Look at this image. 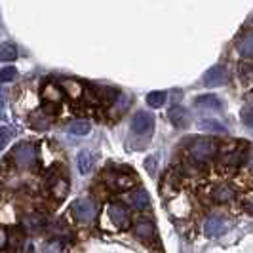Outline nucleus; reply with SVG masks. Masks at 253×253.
<instances>
[{
	"label": "nucleus",
	"instance_id": "obj_5",
	"mask_svg": "<svg viewBox=\"0 0 253 253\" xmlns=\"http://www.w3.org/2000/svg\"><path fill=\"white\" fill-rule=\"evenodd\" d=\"M105 183L114 190H126L135 185V177L126 173V171H107Z\"/></svg>",
	"mask_w": 253,
	"mask_h": 253
},
{
	"label": "nucleus",
	"instance_id": "obj_1",
	"mask_svg": "<svg viewBox=\"0 0 253 253\" xmlns=\"http://www.w3.org/2000/svg\"><path fill=\"white\" fill-rule=\"evenodd\" d=\"M221 151L219 141L211 139V137H196L192 139L189 147V156L194 164L204 166L208 162H211Z\"/></svg>",
	"mask_w": 253,
	"mask_h": 253
},
{
	"label": "nucleus",
	"instance_id": "obj_2",
	"mask_svg": "<svg viewBox=\"0 0 253 253\" xmlns=\"http://www.w3.org/2000/svg\"><path fill=\"white\" fill-rule=\"evenodd\" d=\"M246 154H248V145H244V143L230 145V147H221V151H219V164H223L225 168L244 166Z\"/></svg>",
	"mask_w": 253,
	"mask_h": 253
},
{
	"label": "nucleus",
	"instance_id": "obj_31",
	"mask_svg": "<svg viewBox=\"0 0 253 253\" xmlns=\"http://www.w3.org/2000/svg\"><path fill=\"white\" fill-rule=\"evenodd\" d=\"M244 166H246L250 171H253V147H248V154H246Z\"/></svg>",
	"mask_w": 253,
	"mask_h": 253
},
{
	"label": "nucleus",
	"instance_id": "obj_20",
	"mask_svg": "<svg viewBox=\"0 0 253 253\" xmlns=\"http://www.w3.org/2000/svg\"><path fill=\"white\" fill-rule=\"evenodd\" d=\"M238 51L244 57H253V33H248L238 44Z\"/></svg>",
	"mask_w": 253,
	"mask_h": 253
},
{
	"label": "nucleus",
	"instance_id": "obj_10",
	"mask_svg": "<svg viewBox=\"0 0 253 253\" xmlns=\"http://www.w3.org/2000/svg\"><path fill=\"white\" fill-rule=\"evenodd\" d=\"M210 196H211V200H213V202L227 204L236 196V190L232 189L230 185H227V183H219V185H215L213 189L210 190Z\"/></svg>",
	"mask_w": 253,
	"mask_h": 253
},
{
	"label": "nucleus",
	"instance_id": "obj_13",
	"mask_svg": "<svg viewBox=\"0 0 253 253\" xmlns=\"http://www.w3.org/2000/svg\"><path fill=\"white\" fill-rule=\"evenodd\" d=\"M135 236L141 238L143 242H147V244L154 242V236H156L154 225H152L151 221H139V223L135 225Z\"/></svg>",
	"mask_w": 253,
	"mask_h": 253
},
{
	"label": "nucleus",
	"instance_id": "obj_34",
	"mask_svg": "<svg viewBox=\"0 0 253 253\" xmlns=\"http://www.w3.org/2000/svg\"><path fill=\"white\" fill-rule=\"evenodd\" d=\"M145 164H147V169H149V171H154V169H152V164H154V158H149V160H147V162H145Z\"/></svg>",
	"mask_w": 253,
	"mask_h": 253
},
{
	"label": "nucleus",
	"instance_id": "obj_11",
	"mask_svg": "<svg viewBox=\"0 0 253 253\" xmlns=\"http://www.w3.org/2000/svg\"><path fill=\"white\" fill-rule=\"evenodd\" d=\"M168 116H169L171 124H173L175 127H187L189 126V122H190L189 111H187L185 107H181V105L171 107V109H169V113H168Z\"/></svg>",
	"mask_w": 253,
	"mask_h": 253
},
{
	"label": "nucleus",
	"instance_id": "obj_32",
	"mask_svg": "<svg viewBox=\"0 0 253 253\" xmlns=\"http://www.w3.org/2000/svg\"><path fill=\"white\" fill-rule=\"evenodd\" d=\"M6 244H8V232L0 227V250H2Z\"/></svg>",
	"mask_w": 253,
	"mask_h": 253
},
{
	"label": "nucleus",
	"instance_id": "obj_7",
	"mask_svg": "<svg viewBox=\"0 0 253 253\" xmlns=\"http://www.w3.org/2000/svg\"><path fill=\"white\" fill-rule=\"evenodd\" d=\"M227 80H228L227 69L221 67V65H215V67H211V69L206 71V75H204V86H208V88H215V86L225 84Z\"/></svg>",
	"mask_w": 253,
	"mask_h": 253
},
{
	"label": "nucleus",
	"instance_id": "obj_24",
	"mask_svg": "<svg viewBox=\"0 0 253 253\" xmlns=\"http://www.w3.org/2000/svg\"><path fill=\"white\" fill-rule=\"evenodd\" d=\"M91 126H89L88 120H75L71 127H69V131L73 133V135H88Z\"/></svg>",
	"mask_w": 253,
	"mask_h": 253
},
{
	"label": "nucleus",
	"instance_id": "obj_6",
	"mask_svg": "<svg viewBox=\"0 0 253 253\" xmlns=\"http://www.w3.org/2000/svg\"><path fill=\"white\" fill-rule=\"evenodd\" d=\"M227 230H228L227 219L221 215L208 217V221H206V225H204V234H206L208 238H219V236H223Z\"/></svg>",
	"mask_w": 253,
	"mask_h": 253
},
{
	"label": "nucleus",
	"instance_id": "obj_12",
	"mask_svg": "<svg viewBox=\"0 0 253 253\" xmlns=\"http://www.w3.org/2000/svg\"><path fill=\"white\" fill-rule=\"evenodd\" d=\"M21 223H23L27 232H35V234L46 227V221H44V217L40 215V213H27Z\"/></svg>",
	"mask_w": 253,
	"mask_h": 253
},
{
	"label": "nucleus",
	"instance_id": "obj_25",
	"mask_svg": "<svg viewBox=\"0 0 253 253\" xmlns=\"http://www.w3.org/2000/svg\"><path fill=\"white\" fill-rule=\"evenodd\" d=\"M166 91H151L149 95H147V103L151 105V107H154V109H158V107H162L166 103Z\"/></svg>",
	"mask_w": 253,
	"mask_h": 253
},
{
	"label": "nucleus",
	"instance_id": "obj_22",
	"mask_svg": "<svg viewBox=\"0 0 253 253\" xmlns=\"http://www.w3.org/2000/svg\"><path fill=\"white\" fill-rule=\"evenodd\" d=\"M0 59L2 61H13V59H17V48L13 46L12 42H4L0 46Z\"/></svg>",
	"mask_w": 253,
	"mask_h": 253
},
{
	"label": "nucleus",
	"instance_id": "obj_8",
	"mask_svg": "<svg viewBox=\"0 0 253 253\" xmlns=\"http://www.w3.org/2000/svg\"><path fill=\"white\" fill-rule=\"evenodd\" d=\"M107 211H109V217H111V221L114 223V227L118 228L129 227V213H127L126 206H122V204H111L107 208Z\"/></svg>",
	"mask_w": 253,
	"mask_h": 253
},
{
	"label": "nucleus",
	"instance_id": "obj_21",
	"mask_svg": "<svg viewBox=\"0 0 253 253\" xmlns=\"http://www.w3.org/2000/svg\"><path fill=\"white\" fill-rule=\"evenodd\" d=\"M196 105H198V107H206V109H221V101H219V97L211 95V93L196 97Z\"/></svg>",
	"mask_w": 253,
	"mask_h": 253
},
{
	"label": "nucleus",
	"instance_id": "obj_26",
	"mask_svg": "<svg viewBox=\"0 0 253 253\" xmlns=\"http://www.w3.org/2000/svg\"><path fill=\"white\" fill-rule=\"evenodd\" d=\"M240 118H242V122H244L246 126L253 127V107H252V105H246V107H242Z\"/></svg>",
	"mask_w": 253,
	"mask_h": 253
},
{
	"label": "nucleus",
	"instance_id": "obj_27",
	"mask_svg": "<svg viewBox=\"0 0 253 253\" xmlns=\"http://www.w3.org/2000/svg\"><path fill=\"white\" fill-rule=\"evenodd\" d=\"M42 253H63V244L59 240H51L48 244H44Z\"/></svg>",
	"mask_w": 253,
	"mask_h": 253
},
{
	"label": "nucleus",
	"instance_id": "obj_14",
	"mask_svg": "<svg viewBox=\"0 0 253 253\" xmlns=\"http://www.w3.org/2000/svg\"><path fill=\"white\" fill-rule=\"evenodd\" d=\"M61 97H63V91L57 88L53 82L46 84V86L42 88V99L46 103H50V105H57V103L61 101Z\"/></svg>",
	"mask_w": 253,
	"mask_h": 253
},
{
	"label": "nucleus",
	"instance_id": "obj_19",
	"mask_svg": "<svg viewBox=\"0 0 253 253\" xmlns=\"http://www.w3.org/2000/svg\"><path fill=\"white\" fill-rule=\"evenodd\" d=\"M50 189H51V192H53V196H55V198H63L65 192L69 190V183H67V179L65 177H57V179H53V181H51Z\"/></svg>",
	"mask_w": 253,
	"mask_h": 253
},
{
	"label": "nucleus",
	"instance_id": "obj_33",
	"mask_svg": "<svg viewBox=\"0 0 253 253\" xmlns=\"http://www.w3.org/2000/svg\"><path fill=\"white\" fill-rule=\"evenodd\" d=\"M4 116V91L0 89V118Z\"/></svg>",
	"mask_w": 253,
	"mask_h": 253
},
{
	"label": "nucleus",
	"instance_id": "obj_16",
	"mask_svg": "<svg viewBox=\"0 0 253 253\" xmlns=\"http://www.w3.org/2000/svg\"><path fill=\"white\" fill-rule=\"evenodd\" d=\"M198 127L208 131V133H221V135H228V129L221 122H217L213 118H206V120H200L198 122Z\"/></svg>",
	"mask_w": 253,
	"mask_h": 253
},
{
	"label": "nucleus",
	"instance_id": "obj_23",
	"mask_svg": "<svg viewBox=\"0 0 253 253\" xmlns=\"http://www.w3.org/2000/svg\"><path fill=\"white\" fill-rule=\"evenodd\" d=\"M63 89L71 95V97H73V99H78V97L82 95V86H80V82L71 80V78L63 80Z\"/></svg>",
	"mask_w": 253,
	"mask_h": 253
},
{
	"label": "nucleus",
	"instance_id": "obj_3",
	"mask_svg": "<svg viewBox=\"0 0 253 253\" xmlns=\"http://www.w3.org/2000/svg\"><path fill=\"white\" fill-rule=\"evenodd\" d=\"M71 211H73V215L76 217V221H80V223H91V221L95 219L97 208H95V204L91 202L89 198H80V200H75V202H73Z\"/></svg>",
	"mask_w": 253,
	"mask_h": 253
},
{
	"label": "nucleus",
	"instance_id": "obj_28",
	"mask_svg": "<svg viewBox=\"0 0 253 253\" xmlns=\"http://www.w3.org/2000/svg\"><path fill=\"white\" fill-rule=\"evenodd\" d=\"M15 75H17V71H15L13 67H6V69L0 71V80H2V82H10V80L15 78Z\"/></svg>",
	"mask_w": 253,
	"mask_h": 253
},
{
	"label": "nucleus",
	"instance_id": "obj_29",
	"mask_svg": "<svg viewBox=\"0 0 253 253\" xmlns=\"http://www.w3.org/2000/svg\"><path fill=\"white\" fill-rule=\"evenodd\" d=\"M8 141H10V129L0 126V151L8 145Z\"/></svg>",
	"mask_w": 253,
	"mask_h": 253
},
{
	"label": "nucleus",
	"instance_id": "obj_4",
	"mask_svg": "<svg viewBox=\"0 0 253 253\" xmlns=\"http://www.w3.org/2000/svg\"><path fill=\"white\" fill-rule=\"evenodd\" d=\"M13 158L21 168H33L37 162V147L31 143H21L13 149Z\"/></svg>",
	"mask_w": 253,
	"mask_h": 253
},
{
	"label": "nucleus",
	"instance_id": "obj_17",
	"mask_svg": "<svg viewBox=\"0 0 253 253\" xmlns=\"http://www.w3.org/2000/svg\"><path fill=\"white\" fill-rule=\"evenodd\" d=\"M50 114L46 113V111L40 109V111L31 114V126L35 127V129H46V127H50Z\"/></svg>",
	"mask_w": 253,
	"mask_h": 253
},
{
	"label": "nucleus",
	"instance_id": "obj_30",
	"mask_svg": "<svg viewBox=\"0 0 253 253\" xmlns=\"http://www.w3.org/2000/svg\"><path fill=\"white\" fill-rule=\"evenodd\" d=\"M242 208H244V211H248V213H252L253 215V194L244 196V200H242Z\"/></svg>",
	"mask_w": 253,
	"mask_h": 253
},
{
	"label": "nucleus",
	"instance_id": "obj_18",
	"mask_svg": "<svg viewBox=\"0 0 253 253\" xmlns=\"http://www.w3.org/2000/svg\"><path fill=\"white\" fill-rule=\"evenodd\" d=\"M76 164H78V171L80 173H88L93 166V154L89 151H82L76 156Z\"/></svg>",
	"mask_w": 253,
	"mask_h": 253
},
{
	"label": "nucleus",
	"instance_id": "obj_15",
	"mask_svg": "<svg viewBox=\"0 0 253 253\" xmlns=\"http://www.w3.org/2000/svg\"><path fill=\"white\" fill-rule=\"evenodd\" d=\"M127 202L135 210H145L149 206V194H147V190H133V192H129Z\"/></svg>",
	"mask_w": 253,
	"mask_h": 253
},
{
	"label": "nucleus",
	"instance_id": "obj_9",
	"mask_svg": "<svg viewBox=\"0 0 253 253\" xmlns=\"http://www.w3.org/2000/svg\"><path fill=\"white\" fill-rule=\"evenodd\" d=\"M152 126H154V118H152L151 113H145V111L137 113L131 120V129L135 133H141V135L143 133H151Z\"/></svg>",
	"mask_w": 253,
	"mask_h": 253
}]
</instances>
